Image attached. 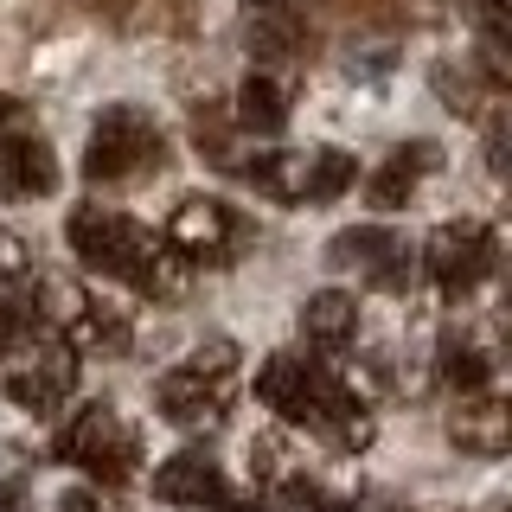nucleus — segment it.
<instances>
[{"label":"nucleus","mask_w":512,"mask_h":512,"mask_svg":"<svg viewBox=\"0 0 512 512\" xmlns=\"http://www.w3.org/2000/svg\"><path fill=\"white\" fill-rule=\"evenodd\" d=\"M64 237L84 256V269H96V276H109V282H128L135 295H154V301L186 295L180 250L160 244L148 224H135L122 212H103V205H77L71 224H64Z\"/></svg>","instance_id":"obj_1"},{"label":"nucleus","mask_w":512,"mask_h":512,"mask_svg":"<svg viewBox=\"0 0 512 512\" xmlns=\"http://www.w3.org/2000/svg\"><path fill=\"white\" fill-rule=\"evenodd\" d=\"M231 391H237V346H231V340H205L186 365L160 372V384H154V410L167 416L173 429H192V436H205V429L224 423V404H231Z\"/></svg>","instance_id":"obj_2"},{"label":"nucleus","mask_w":512,"mask_h":512,"mask_svg":"<svg viewBox=\"0 0 512 512\" xmlns=\"http://www.w3.org/2000/svg\"><path fill=\"white\" fill-rule=\"evenodd\" d=\"M167 167V135L141 103H109L90 128V148H84V173L96 186H122L141 180V173Z\"/></svg>","instance_id":"obj_3"},{"label":"nucleus","mask_w":512,"mask_h":512,"mask_svg":"<svg viewBox=\"0 0 512 512\" xmlns=\"http://www.w3.org/2000/svg\"><path fill=\"white\" fill-rule=\"evenodd\" d=\"M250 186L276 205H333L340 192L359 186V160L340 148H282V154H256L250 160Z\"/></svg>","instance_id":"obj_4"},{"label":"nucleus","mask_w":512,"mask_h":512,"mask_svg":"<svg viewBox=\"0 0 512 512\" xmlns=\"http://www.w3.org/2000/svg\"><path fill=\"white\" fill-rule=\"evenodd\" d=\"M58 455L77 461V468L90 480H103V487H122V480H135V468H141V436L116 416V404H84L71 416V429H64Z\"/></svg>","instance_id":"obj_5"},{"label":"nucleus","mask_w":512,"mask_h":512,"mask_svg":"<svg viewBox=\"0 0 512 512\" xmlns=\"http://www.w3.org/2000/svg\"><path fill=\"white\" fill-rule=\"evenodd\" d=\"M39 327L45 333H58L64 346L77 352V359H96V352H103V359H116V352H128V320L122 314H96L90 308V295L77 282H64V276H39Z\"/></svg>","instance_id":"obj_6"},{"label":"nucleus","mask_w":512,"mask_h":512,"mask_svg":"<svg viewBox=\"0 0 512 512\" xmlns=\"http://www.w3.org/2000/svg\"><path fill=\"white\" fill-rule=\"evenodd\" d=\"M7 359L13 365H7V378H0V391H7L20 410H32V416H52L64 397L77 391V352L64 346L58 333L45 340V327L32 333L26 346H13Z\"/></svg>","instance_id":"obj_7"},{"label":"nucleus","mask_w":512,"mask_h":512,"mask_svg":"<svg viewBox=\"0 0 512 512\" xmlns=\"http://www.w3.org/2000/svg\"><path fill=\"white\" fill-rule=\"evenodd\" d=\"M423 269L442 295H474L480 282L500 269V237L474 218H455V224H436L423 244Z\"/></svg>","instance_id":"obj_8"},{"label":"nucleus","mask_w":512,"mask_h":512,"mask_svg":"<svg viewBox=\"0 0 512 512\" xmlns=\"http://www.w3.org/2000/svg\"><path fill=\"white\" fill-rule=\"evenodd\" d=\"M327 263L340 269H359V282L372 288H404L410 282V244L384 224H359V231H340L327 244Z\"/></svg>","instance_id":"obj_9"},{"label":"nucleus","mask_w":512,"mask_h":512,"mask_svg":"<svg viewBox=\"0 0 512 512\" xmlns=\"http://www.w3.org/2000/svg\"><path fill=\"white\" fill-rule=\"evenodd\" d=\"M237 237H244L237 212L224 199H205V192L180 199V205H173V218H167V244L180 250V256H224Z\"/></svg>","instance_id":"obj_10"},{"label":"nucleus","mask_w":512,"mask_h":512,"mask_svg":"<svg viewBox=\"0 0 512 512\" xmlns=\"http://www.w3.org/2000/svg\"><path fill=\"white\" fill-rule=\"evenodd\" d=\"M448 442L461 448V455H480V461H500L512 448V410L500 404V397L474 391L461 397L455 410H448Z\"/></svg>","instance_id":"obj_11"},{"label":"nucleus","mask_w":512,"mask_h":512,"mask_svg":"<svg viewBox=\"0 0 512 512\" xmlns=\"http://www.w3.org/2000/svg\"><path fill=\"white\" fill-rule=\"evenodd\" d=\"M0 192H7V199H52L58 192V160L39 135H26V128L0 135Z\"/></svg>","instance_id":"obj_12"},{"label":"nucleus","mask_w":512,"mask_h":512,"mask_svg":"<svg viewBox=\"0 0 512 512\" xmlns=\"http://www.w3.org/2000/svg\"><path fill=\"white\" fill-rule=\"evenodd\" d=\"M154 500L167 506H218L224 500V468L199 448H180L154 468Z\"/></svg>","instance_id":"obj_13"},{"label":"nucleus","mask_w":512,"mask_h":512,"mask_svg":"<svg viewBox=\"0 0 512 512\" xmlns=\"http://www.w3.org/2000/svg\"><path fill=\"white\" fill-rule=\"evenodd\" d=\"M436 167H442V148H436V141H404V148H397V154L372 173V180H365V192H372L378 212H397V205H410V192L423 186Z\"/></svg>","instance_id":"obj_14"},{"label":"nucleus","mask_w":512,"mask_h":512,"mask_svg":"<svg viewBox=\"0 0 512 512\" xmlns=\"http://www.w3.org/2000/svg\"><path fill=\"white\" fill-rule=\"evenodd\" d=\"M301 333H308L314 346L340 352L352 333H359V301H352L346 288H320V295L301 301Z\"/></svg>","instance_id":"obj_15"},{"label":"nucleus","mask_w":512,"mask_h":512,"mask_svg":"<svg viewBox=\"0 0 512 512\" xmlns=\"http://www.w3.org/2000/svg\"><path fill=\"white\" fill-rule=\"evenodd\" d=\"M237 128H250V135H282L288 128V90L269 71H250L237 84Z\"/></svg>","instance_id":"obj_16"},{"label":"nucleus","mask_w":512,"mask_h":512,"mask_svg":"<svg viewBox=\"0 0 512 512\" xmlns=\"http://www.w3.org/2000/svg\"><path fill=\"white\" fill-rule=\"evenodd\" d=\"M493 372H500V359H493L480 340H468V333H448V340H442V384H448V391L474 397V391L493 384Z\"/></svg>","instance_id":"obj_17"},{"label":"nucleus","mask_w":512,"mask_h":512,"mask_svg":"<svg viewBox=\"0 0 512 512\" xmlns=\"http://www.w3.org/2000/svg\"><path fill=\"white\" fill-rule=\"evenodd\" d=\"M26 276V250L13 237H0V282H20Z\"/></svg>","instance_id":"obj_18"},{"label":"nucleus","mask_w":512,"mask_h":512,"mask_svg":"<svg viewBox=\"0 0 512 512\" xmlns=\"http://www.w3.org/2000/svg\"><path fill=\"white\" fill-rule=\"evenodd\" d=\"M314 0H250V13H308Z\"/></svg>","instance_id":"obj_19"},{"label":"nucleus","mask_w":512,"mask_h":512,"mask_svg":"<svg viewBox=\"0 0 512 512\" xmlns=\"http://www.w3.org/2000/svg\"><path fill=\"white\" fill-rule=\"evenodd\" d=\"M0 512H26V493L20 487H0Z\"/></svg>","instance_id":"obj_20"},{"label":"nucleus","mask_w":512,"mask_h":512,"mask_svg":"<svg viewBox=\"0 0 512 512\" xmlns=\"http://www.w3.org/2000/svg\"><path fill=\"white\" fill-rule=\"evenodd\" d=\"M218 512H269V506H256V500H231V493H224Z\"/></svg>","instance_id":"obj_21"},{"label":"nucleus","mask_w":512,"mask_h":512,"mask_svg":"<svg viewBox=\"0 0 512 512\" xmlns=\"http://www.w3.org/2000/svg\"><path fill=\"white\" fill-rule=\"evenodd\" d=\"M13 122V103H7V96H0V128H7Z\"/></svg>","instance_id":"obj_22"}]
</instances>
